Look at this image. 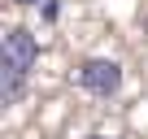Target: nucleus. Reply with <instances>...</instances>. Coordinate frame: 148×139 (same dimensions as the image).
Here are the masks:
<instances>
[{"label": "nucleus", "mask_w": 148, "mask_h": 139, "mask_svg": "<svg viewBox=\"0 0 148 139\" xmlns=\"http://www.w3.org/2000/svg\"><path fill=\"white\" fill-rule=\"evenodd\" d=\"M35 61H39V39L26 26H9L0 35V104H18L26 96Z\"/></svg>", "instance_id": "f257e3e1"}, {"label": "nucleus", "mask_w": 148, "mask_h": 139, "mask_svg": "<svg viewBox=\"0 0 148 139\" xmlns=\"http://www.w3.org/2000/svg\"><path fill=\"white\" fill-rule=\"evenodd\" d=\"M74 78H79V87L92 91V96H118V87H122V65L109 61V57H87Z\"/></svg>", "instance_id": "f03ea898"}, {"label": "nucleus", "mask_w": 148, "mask_h": 139, "mask_svg": "<svg viewBox=\"0 0 148 139\" xmlns=\"http://www.w3.org/2000/svg\"><path fill=\"white\" fill-rule=\"evenodd\" d=\"M87 139H113V135H87Z\"/></svg>", "instance_id": "7ed1b4c3"}, {"label": "nucleus", "mask_w": 148, "mask_h": 139, "mask_svg": "<svg viewBox=\"0 0 148 139\" xmlns=\"http://www.w3.org/2000/svg\"><path fill=\"white\" fill-rule=\"evenodd\" d=\"M18 5H39V0H18Z\"/></svg>", "instance_id": "20e7f679"}]
</instances>
